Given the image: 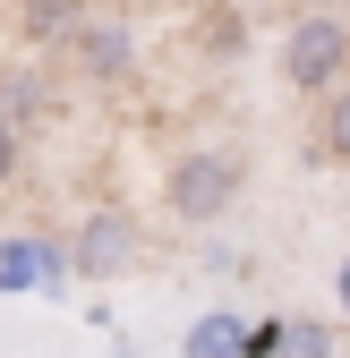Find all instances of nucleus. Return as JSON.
Segmentation results:
<instances>
[{"label": "nucleus", "mask_w": 350, "mask_h": 358, "mask_svg": "<svg viewBox=\"0 0 350 358\" xmlns=\"http://www.w3.org/2000/svg\"><path fill=\"white\" fill-rule=\"evenodd\" d=\"M85 17V0H18V26L26 43H69V26Z\"/></svg>", "instance_id": "5"}, {"label": "nucleus", "mask_w": 350, "mask_h": 358, "mask_svg": "<svg viewBox=\"0 0 350 358\" xmlns=\"http://www.w3.org/2000/svg\"><path fill=\"white\" fill-rule=\"evenodd\" d=\"M9 179H18V128L0 120V188H9Z\"/></svg>", "instance_id": "7"}, {"label": "nucleus", "mask_w": 350, "mask_h": 358, "mask_svg": "<svg viewBox=\"0 0 350 358\" xmlns=\"http://www.w3.org/2000/svg\"><path fill=\"white\" fill-rule=\"evenodd\" d=\"M239 196H248V162L223 154V145H188V154L162 162V213L180 231H214Z\"/></svg>", "instance_id": "1"}, {"label": "nucleus", "mask_w": 350, "mask_h": 358, "mask_svg": "<svg viewBox=\"0 0 350 358\" xmlns=\"http://www.w3.org/2000/svg\"><path fill=\"white\" fill-rule=\"evenodd\" d=\"M137 264H146V222L128 213V205H103V213L77 222L69 273H85V282H120V273H137Z\"/></svg>", "instance_id": "3"}, {"label": "nucleus", "mask_w": 350, "mask_h": 358, "mask_svg": "<svg viewBox=\"0 0 350 358\" xmlns=\"http://www.w3.org/2000/svg\"><path fill=\"white\" fill-rule=\"evenodd\" d=\"M316 154L325 162H350V85H333L325 111H316Z\"/></svg>", "instance_id": "6"}, {"label": "nucleus", "mask_w": 350, "mask_h": 358, "mask_svg": "<svg viewBox=\"0 0 350 358\" xmlns=\"http://www.w3.org/2000/svg\"><path fill=\"white\" fill-rule=\"evenodd\" d=\"M282 77L299 85V94H316V103L333 94V85H350V26L325 17V9L299 17V26L282 34Z\"/></svg>", "instance_id": "2"}, {"label": "nucleus", "mask_w": 350, "mask_h": 358, "mask_svg": "<svg viewBox=\"0 0 350 358\" xmlns=\"http://www.w3.org/2000/svg\"><path fill=\"white\" fill-rule=\"evenodd\" d=\"M342 307H350V264H342Z\"/></svg>", "instance_id": "8"}, {"label": "nucleus", "mask_w": 350, "mask_h": 358, "mask_svg": "<svg viewBox=\"0 0 350 358\" xmlns=\"http://www.w3.org/2000/svg\"><path fill=\"white\" fill-rule=\"evenodd\" d=\"M69 60H77V77H94V85H128V77H137V26H128V17H94V9H85L77 26H69Z\"/></svg>", "instance_id": "4"}]
</instances>
